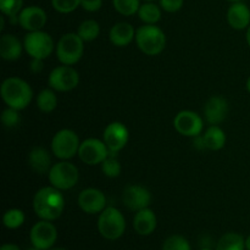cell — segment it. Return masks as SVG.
I'll use <instances>...</instances> for the list:
<instances>
[{"instance_id":"d590c367","label":"cell","mask_w":250,"mask_h":250,"mask_svg":"<svg viewBox=\"0 0 250 250\" xmlns=\"http://www.w3.org/2000/svg\"><path fill=\"white\" fill-rule=\"evenodd\" d=\"M103 0H82L81 6L88 12H97L102 9Z\"/></svg>"},{"instance_id":"7402d4cb","label":"cell","mask_w":250,"mask_h":250,"mask_svg":"<svg viewBox=\"0 0 250 250\" xmlns=\"http://www.w3.org/2000/svg\"><path fill=\"white\" fill-rule=\"evenodd\" d=\"M24 46L14 34H2L0 38V56L6 61H16L21 58Z\"/></svg>"},{"instance_id":"f6af8a7d","label":"cell","mask_w":250,"mask_h":250,"mask_svg":"<svg viewBox=\"0 0 250 250\" xmlns=\"http://www.w3.org/2000/svg\"><path fill=\"white\" fill-rule=\"evenodd\" d=\"M229 1H233V2H236V1H239V0H229Z\"/></svg>"},{"instance_id":"603a6c76","label":"cell","mask_w":250,"mask_h":250,"mask_svg":"<svg viewBox=\"0 0 250 250\" xmlns=\"http://www.w3.org/2000/svg\"><path fill=\"white\" fill-rule=\"evenodd\" d=\"M202 136L205 149H209V150H221L225 144H226V133L217 125H210L207 131H205V133L202 134Z\"/></svg>"},{"instance_id":"7dc6e473","label":"cell","mask_w":250,"mask_h":250,"mask_svg":"<svg viewBox=\"0 0 250 250\" xmlns=\"http://www.w3.org/2000/svg\"><path fill=\"white\" fill-rule=\"evenodd\" d=\"M146 1H154V0H146Z\"/></svg>"},{"instance_id":"9a60e30c","label":"cell","mask_w":250,"mask_h":250,"mask_svg":"<svg viewBox=\"0 0 250 250\" xmlns=\"http://www.w3.org/2000/svg\"><path fill=\"white\" fill-rule=\"evenodd\" d=\"M78 207L85 214H100L106 208V197L97 188H85L78 195Z\"/></svg>"},{"instance_id":"7a4b0ae2","label":"cell","mask_w":250,"mask_h":250,"mask_svg":"<svg viewBox=\"0 0 250 250\" xmlns=\"http://www.w3.org/2000/svg\"><path fill=\"white\" fill-rule=\"evenodd\" d=\"M0 94L7 107H12L19 111L26 109L33 99V90L31 85L20 77H9L4 80Z\"/></svg>"},{"instance_id":"836d02e7","label":"cell","mask_w":250,"mask_h":250,"mask_svg":"<svg viewBox=\"0 0 250 250\" xmlns=\"http://www.w3.org/2000/svg\"><path fill=\"white\" fill-rule=\"evenodd\" d=\"M20 114L19 110L12 109V107H7L2 111L1 114V122L4 125V127L6 128H14L19 125L20 122Z\"/></svg>"},{"instance_id":"d6986e66","label":"cell","mask_w":250,"mask_h":250,"mask_svg":"<svg viewBox=\"0 0 250 250\" xmlns=\"http://www.w3.org/2000/svg\"><path fill=\"white\" fill-rule=\"evenodd\" d=\"M158 226L156 215L150 208H146L136 212L133 217V229L139 236H149Z\"/></svg>"},{"instance_id":"484cf974","label":"cell","mask_w":250,"mask_h":250,"mask_svg":"<svg viewBox=\"0 0 250 250\" xmlns=\"http://www.w3.org/2000/svg\"><path fill=\"white\" fill-rule=\"evenodd\" d=\"M138 16L146 24H156L161 20V10L153 1H146L139 7Z\"/></svg>"},{"instance_id":"b9f144b4","label":"cell","mask_w":250,"mask_h":250,"mask_svg":"<svg viewBox=\"0 0 250 250\" xmlns=\"http://www.w3.org/2000/svg\"><path fill=\"white\" fill-rule=\"evenodd\" d=\"M247 90H248V92L250 93V76H249V78L248 80H247Z\"/></svg>"},{"instance_id":"ab89813d","label":"cell","mask_w":250,"mask_h":250,"mask_svg":"<svg viewBox=\"0 0 250 250\" xmlns=\"http://www.w3.org/2000/svg\"><path fill=\"white\" fill-rule=\"evenodd\" d=\"M246 249L250 250V234L246 238Z\"/></svg>"},{"instance_id":"52a82bcc","label":"cell","mask_w":250,"mask_h":250,"mask_svg":"<svg viewBox=\"0 0 250 250\" xmlns=\"http://www.w3.org/2000/svg\"><path fill=\"white\" fill-rule=\"evenodd\" d=\"M81 141L75 131L68 128L56 132L51 139V153L60 160H70L80 150Z\"/></svg>"},{"instance_id":"6da1fadb","label":"cell","mask_w":250,"mask_h":250,"mask_svg":"<svg viewBox=\"0 0 250 250\" xmlns=\"http://www.w3.org/2000/svg\"><path fill=\"white\" fill-rule=\"evenodd\" d=\"M65 198L61 190L53 187H43L33 198V210L41 220L54 221L62 215Z\"/></svg>"},{"instance_id":"3957f363","label":"cell","mask_w":250,"mask_h":250,"mask_svg":"<svg viewBox=\"0 0 250 250\" xmlns=\"http://www.w3.org/2000/svg\"><path fill=\"white\" fill-rule=\"evenodd\" d=\"M136 43L142 53L156 56L166 48V36L156 24H144L136 32Z\"/></svg>"},{"instance_id":"5bb4252c","label":"cell","mask_w":250,"mask_h":250,"mask_svg":"<svg viewBox=\"0 0 250 250\" xmlns=\"http://www.w3.org/2000/svg\"><path fill=\"white\" fill-rule=\"evenodd\" d=\"M122 203L131 211H139L149 208L151 203V194L149 189L141 185H129L122 192Z\"/></svg>"},{"instance_id":"f1b7e54d","label":"cell","mask_w":250,"mask_h":250,"mask_svg":"<svg viewBox=\"0 0 250 250\" xmlns=\"http://www.w3.org/2000/svg\"><path fill=\"white\" fill-rule=\"evenodd\" d=\"M114 9L122 16H133L141 7L139 0H112Z\"/></svg>"},{"instance_id":"1f68e13d","label":"cell","mask_w":250,"mask_h":250,"mask_svg":"<svg viewBox=\"0 0 250 250\" xmlns=\"http://www.w3.org/2000/svg\"><path fill=\"white\" fill-rule=\"evenodd\" d=\"M23 0H0V10L2 15L7 17L19 16L23 9Z\"/></svg>"},{"instance_id":"f35d334b","label":"cell","mask_w":250,"mask_h":250,"mask_svg":"<svg viewBox=\"0 0 250 250\" xmlns=\"http://www.w3.org/2000/svg\"><path fill=\"white\" fill-rule=\"evenodd\" d=\"M246 38H247V43H248L249 48H250V26L247 28V33H246Z\"/></svg>"},{"instance_id":"8fae6325","label":"cell","mask_w":250,"mask_h":250,"mask_svg":"<svg viewBox=\"0 0 250 250\" xmlns=\"http://www.w3.org/2000/svg\"><path fill=\"white\" fill-rule=\"evenodd\" d=\"M29 239L32 246L39 250H49L53 248L58 239V229L51 221L41 220L31 229Z\"/></svg>"},{"instance_id":"e0dca14e","label":"cell","mask_w":250,"mask_h":250,"mask_svg":"<svg viewBox=\"0 0 250 250\" xmlns=\"http://www.w3.org/2000/svg\"><path fill=\"white\" fill-rule=\"evenodd\" d=\"M205 121L210 125H220L229 115V102L224 97L214 95L209 98L204 105Z\"/></svg>"},{"instance_id":"44dd1931","label":"cell","mask_w":250,"mask_h":250,"mask_svg":"<svg viewBox=\"0 0 250 250\" xmlns=\"http://www.w3.org/2000/svg\"><path fill=\"white\" fill-rule=\"evenodd\" d=\"M27 163L28 166L38 175L49 173L51 168V158L49 155V151L42 146H34L31 149L27 156Z\"/></svg>"},{"instance_id":"2e32d148","label":"cell","mask_w":250,"mask_h":250,"mask_svg":"<svg viewBox=\"0 0 250 250\" xmlns=\"http://www.w3.org/2000/svg\"><path fill=\"white\" fill-rule=\"evenodd\" d=\"M46 12L39 6H27L19 14V24L27 32L42 31L46 24Z\"/></svg>"},{"instance_id":"4316f807","label":"cell","mask_w":250,"mask_h":250,"mask_svg":"<svg viewBox=\"0 0 250 250\" xmlns=\"http://www.w3.org/2000/svg\"><path fill=\"white\" fill-rule=\"evenodd\" d=\"M77 33L85 42H93L99 37L100 26L95 20H85L78 26Z\"/></svg>"},{"instance_id":"74e56055","label":"cell","mask_w":250,"mask_h":250,"mask_svg":"<svg viewBox=\"0 0 250 250\" xmlns=\"http://www.w3.org/2000/svg\"><path fill=\"white\" fill-rule=\"evenodd\" d=\"M0 250H21V249H20V247L16 246V244L6 243V244H4L1 248H0Z\"/></svg>"},{"instance_id":"4fadbf2b","label":"cell","mask_w":250,"mask_h":250,"mask_svg":"<svg viewBox=\"0 0 250 250\" xmlns=\"http://www.w3.org/2000/svg\"><path fill=\"white\" fill-rule=\"evenodd\" d=\"M128 128L119 121H114L107 125L103 133V141L111 154H117L122 150L128 143Z\"/></svg>"},{"instance_id":"ac0fdd59","label":"cell","mask_w":250,"mask_h":250,"mask_svg":"<svg viewBox=\"0 0 250 250\" xmlns=\"http://www.w3.org/2000/svg\"><path fill=\"white\" fill-rule=\"evenodd\" d=\"M227 21L233 29L243 31L250 26V9L244 2L236 1L227 11Z\"/></svg>"},{"instance_id":"7bdbcfd3","label":"cell","mask_w":250,"mask_h":250,"mask_svg":"<svg viewBox=\"0 0 250 250\" xmlns=\"http://www.w3.org/2000/svg\"><path fill=\"white\" fill-rule=\"evenodd\" d=\"M49 250H67V249H65V248H51Z\"/></svg>"},{"instance_id":"ee69618b","label":"cell","mask_w":250,"mask_h":250,"mask_svg":"<svg viewBox=\"0 0 250 250\" xmlns=\"http://www.w3.org/2000/svg\"><path fill=\"white\" fill-rule=\"evenodd\" d=\"M27 250H39V249L36 248V247H32V248H28Z\"/></svg>"},{"instance_id":"d4e9b609","label":"cell","mask_w":250,"mask_h":250,"mask_svg":"<svg viewBox=\"0 0 250 250\" xmlns=\"http://www.w3.org/2000/svg\"><path fill=\"white\" fill-rule=\"evenodd\" d=\"M58 97L53 88L43 89L37 95V107L44 114H50L58 107Z\"/></svg>"},{"instance_id":"f546056e","label":"cell","mask_w":250,"mask_h":250,"mask_svg":"<svg viewBox=\"0 0 250 250\" xmlns=\"http://www.w3.org/2000/svg\"><path fill=\"white\" fill-rule=\"evenodd\" d=\"M117 154H109L106 159L102 163V171L106 177L116 178L121 175V164L116 158Z\"/></svg>"},{"instance_id":"d6a6232c","label":"cell","mask_w":250,"mask_h":250,"mask_svg":"<svg viewBox=\"0 0 250 250\" xmlns=\"http://www.w3.org/2000/svg\"><path fill=\"white\" fill-rule=\"evenodd\" d=\"M81 1L82 0H51V5L60 14H71L81 6Z\"/></svg>"},{"instance_id":"8d00e7d4","label":"cell","mask_w":250,"mask_h":250,"mask_svg":"<svg viewBox=\"0 0 250 250\" xmlns=\"http://www.w3.org/2000/svg\"><path fill=\"white\" fill-rule=\"evenodd\" d=\"M44 60H41V59H32L31 63H29V70L33 73H39L43 71L44 68Z\"/></svg>"},{"instance_id":"bcb514c9","label":"cell","mask_w":250,"mask_h":250,"mask_svg":"<svg viewBox=\"0 0 250 250\" xmlns=\"http://www.w3.org/2000/svg\"><path fill=\"white\" fill-rule=\"evenodd\" d=\"M202 250H211V249H209V248H204V249H202Z\"/></svg>"},{"instance_id":"7c38bea8","label":"cell","mask_w":250,"mask_h":250,"mask_svg":"<svg viewBox=\"0 0 250 250\" xmlns=\"http://www.w3.org/2000/svg\"><path fill=\"white\" fill-rule=\"evenodd\" d=\"M110 151L104 141L97 138H88L81 142L78 156L85 165L95 166L102 164L109 156Z\"/></svg>"},{"instance_id":"8992f818","label":"cell","mask_w":250,"mask_h":250,"mask_svg":"<svg viewBox=\"0 0 250 250\" xmlns=\"http://www.w3.org/2000/svg\"><path fill=\"white\" fill-rule=\"evenodd\" d=\"M49 182L59 190H68L77 185L80 180V171L77 166L68 160H61L51 166L48 173Z\"/></svg>"},{"instance_id":"60d3db41","label":"cell","mask_w":250,"mask_h":250,"mask_svg":"<svg viewBox=\"0 0 250 250\" xmlns=\"http://www.w3.org/2000/svg\"><path fill=\"white\" fill-rule=\"evenodd\" d=\"M0 22H1V24H0V31H2V29H4V16H1L0 17Z\"/></svg>"},{"instance_id":"ba28073f","label":"cell","mask_w":250,"mask_h":250,"mask_svg":"<svg viewBox=\"0 0 250 250\" xmlns=\"http://www.w3.org/2000/svg\"><path fill=\"white\" fill-rule=\"evenodd\" d=\"M23 46L26 53L31 56V59H41L45 60L54 51L55 44L49 33L42 31L28 32L24 36Z\"/></svg>"},{"instance_id":"277c9868","label":"cell","mask_w":250,"mask_h":250,"mask_svg":"<svg viewBox=\"0 0 250 250\" xmlns=\"http://www.w3.org/2000/svg\"><path fill=\"white\" fill-rule=\"evenodd\" d=\"M99 233L109 241H116L126 231V220L124 214L114 207H106L99 214L98 219Z\"/></svg>"},{"instance_id":"9c48e42d","label":"cell","mask_w":250,"mask_h":250,"mask_svg":"<svg viewBox=\"0 0 250 250\" xmlns=\"http://www.w3.org/2000/svg\"><path fill=\"white\" fill-rule=\"evenodd\" d=\"M48 84L56 92H70L80 84V73L72 66H58L49 75Z\"/></svg>"},{"instance_id":"ffe728a7","label":"cell","mask_w":250,"mask_h":250,"mask_svg":"<svg viewBox=\"0 0 250 250\" xmlns=\"http://www.w3.org/2000/svg\"><path fill=\"white\" fill-rule=\"evenodd\" d=\"M136 29L128 22H119L114 24L110 29V42L115 46L124 48V46L129 45L136 39Z\"/></svg>"},{"instance_id":"4dcf8cb0","label":"cell","mask_w":250,"mask_h":250,"mask_svg":"<svg viewBox=\"0 0 250 250\" xmlns=\"http://www.w3.org/2000/svg\"><path fill=\"white\" fill-rule=\"evenodd\" d=\"M163 250H192V248L187 238L181 234H172L165 239Z\"/></svg>"},{"instance_id":"30bf717a","label":"cell","mask_w":250,"mask_h":250,"mask_svg":"<svg viewBox=\"0 0 250 250\" xmlns=\"http://www.w3.org/2000/svg\"><path fill=\"white\" fill-rule=\"evenodd\" d=\"M173 127L181 136L194 138L203 133L204 120L192 110H182L173 119Z\"/></svg>"},{"instance_id":"e575fe53","label":"cell","mask_w":250,"mask_h":250,"mask_svg":"<svg viewBox=\"0 0 250 250\" xmlns=\"http://www.w3.org/2000/svg\"><path fill=\"white\" fill-rule=\"evenodd\" d=\"M185 0H160L161 9L166 12H177L183 7Z\"/></svg>"},{"instance_id":"5b68a950","label":"cell","mask_w":250,"mask_h":250,"mask_svg":"<svg viewBox=\"0 0 250 250\" xmlns=\"http://www.w3.org/2000/svg\"><path fill=\"white\" fill-rule=\"evenodd\" d=\"M56 58L61 65L73 66L82 59L84 53V41L78 33H66L59 39L55 46Z\"/></svg>"},{"instance_id":"cb8c5ba5","label":"cell","mask_w":250,"mask_h":250,"mask_svg":"<svg viewBox=\"0 0 250 250\" xmlns=\"http://www.w3.org/2000/svg\"><path fill=\"white\" fill-rule=\"evenodd\" d=\"M216 250H247L246 239L242 234L229 232L217 241Z\"/></svg>"},{"instance_id":"83f0119b","label":"cell","mask_w":250,"mask_h":250,"mask_svg":"<svg viewBox=\"0 0 250 250\" xmlns=\"http://www.w3.org/2000/svg\"><path fill=\"white\" fill-rule=\"evenodd\" d=\"M24 212L21 209H9L2 216V224L6 229H16L24 224Z\"/></svg>"}]
</instances>
